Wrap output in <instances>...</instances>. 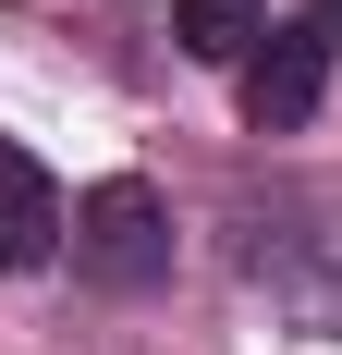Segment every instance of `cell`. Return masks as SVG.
<instances>
[{
  "instance_id": "cell-5",
  "label": "cell",
  "mask_w": 342,
  "mask_h": 355,
  "mask_svg": "<svg viewBox=\"0 0 342 355\" xmlns=\"http://www.w3.org/2000/svg\"><path fill=\"white\" fill-rule=\"evenodd\" d=\"M318 37H342V0H318Z\"/></svg>"
},
{
  "instance_id": "cell-4",
  "label": "cell",
  "mask_w": 342,
  "mask_h": 355,
  "mask_svg": "<svg viewBox=\"0 0 342 355\" xmlns=\"http://www.w3.org/2000/svg\"><path fill=\"white\" fill-rule=\"evenodd\" d=\"M171 37H183L196 62H244V49L269 37V12H257V0H171Z\"/></svg>"
},
{
  "instance_id": "cell-1",
  "label": "cell",
  "mask_w": 342,
  "mask_h": 355,
  "mask_svg": "<svg viewBox=\"0 0 342 355\" xmlns=\"http://www.w3.org/2000/svg\"><path fill=\"white\" fill-rule=\"evenodd\" d=\"M73 270L98 294H147V282H171V209H159V184H86L73 196Z\"/></svg>"
},
{
  "instance_id": "cell-2",
  "label": "cell",
  "mask_w": 342,
  "mask_h": 355,
  "mask_svg": "<svg viewBox=\"0 0 342 355\" xmlns=\"http://www.w3.org/2000/svg\"><path fill=\"white\" fill-rule=\"evenodd\" d=\"M233 73H244V123H257V135H294L318 110V86H330V37L318 25H269Z\"/></svg>"
},
{
  "instance_id": "cell-3",
  "label": "cell",
  "mask_w": 342,
  "mask_h": 355,
  "mask_svg": "<svg viewBox=\"0 0 342 355\" xmlns=\"http://www.w3.org/2000/svg\"><path fill=\"white\" fill-rule=\"evenodd\" d=\"M62 233H73V209H62V184H49V159L0 135V270H49Z\"/></svg>"
}]
</instances>
